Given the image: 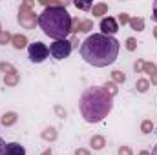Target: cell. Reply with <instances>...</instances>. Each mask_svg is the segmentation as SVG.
Returning a JSON list of instances; mask_svg holds the SVG:
<instances>
[{"label":"cell","instance_id":"obj_1","mask_svg":"<svg viewBox=\"0 0 157 155\" xmlns=\"http://www.w3.org/2000/svg\"><path fill=\"white\" fill-rule=\"evenodd\" d=\"M121 44L115 37H108L102 33H93L82 42L80 57L95 68H106L113 64L119 57Z\"/></svg>","mask_w":157,"mask_h":155},{"label":"cell","instance_id":"obj_2","mask_svg":"<svg viewBox=\"0 0 157 155\" xmlns=\"http://www.w3.org/2000/svg\"><path fill=\"white\" fill-rule=\"evenodd\" d=\"M112 108H113V97H110L102 88H97V86L86 88L78 100L80 115L90 124H95L106 119Z\"/></svg>","mask_w":157,"mask_h":155},{"label":"cell","instance_id":"obj_3","mask_svg":"<svg viewBox=\"0 0 157 155\" xmlns=\"http://www.w3.org/2000/svg\"><path fill=\"white\" fill-rule=\"evenodd\" d=\"M39 26L53 40H66L71 33V17L66 7H44L39 15Z\"/></svg>","mask_w":157,"mask_h":155},{"label":"cell","instance_id":"obj_4","mask_svg":"<svg viewBox=\"0 0 157 155\" xmlns=\"http://www.w3.org/2000/svg\"><path fill=\"white\" fill-rule=\"evenodd\" d=\"M35 2L28 0V2H22L20 7H18V24L26 29H33L37 24H39V17L35 15V11L31 9Z\"/></svg>","mask_w":157,"mask_h":155},{"label":"cell","instance_id":"obj_5","mask_svg":"<svg viewBox=\"0 0 157 155\" xmlns=\"http://www.w3.org/2000/svg\"><path fill=\"white\" fill-rule=\"evenodd\" d=\"M73 46L70 40H55L51 46H49V55L57 60H64L66 57H70Z\"/></svg>","mask_w":157,"mask_h":155},{"label":"cell","instance_id":"obj_6","mask_svg":"<svg viewBox=\"0 0 157 155\" xmlns=\"http://www.w3.org/2000/svg\"><path fill=\"white\" fill-rule=\"evenodd\" d=\"M28 55H29V60H31V62L40 64V62H44V60L48 59L49 47H48L46 44H42V42H33V44L28 46Z\"/></svg>","mask_w":157,"mask_h":155},{"label":"cell","instance_id":"obj_7","mask_svg":"<svg viewBox=\"0 0 157 155\" xmlns=\"http://www.w3.org/2000/svg\"><path fill=\"white\" fill-rule=\"evenodd\" d=\"M101 31H102V35L113 37V35L119 31L117 20H115V18H112V17H106V18H102V20H101Z\"/></svg>","mask_w":157,"mask_h":155},{"label":"cell","instance_id":"obj_8","mask_svg":"<svg viewBox=\"0 0 157 155\" xmlns=\"http://www.w3.org/2000/svg\"><path fill=\"white\" fill-rule=\"evenodd\" d=\"M6 155H26V148L18 142H9L6 144Z\"/></svg>","mask_w":157,"mask_h":155},{"label":"cell","instance_id":"obj_9","mask_svg":"<svg viewBox=\"0 0 157 155\" xmlns=\"http://www.w3.org/2000/svg\"><path fill=\"white\" fill-rule=\"evenodd\" d=\"M143 71H144V73H148V75L152 77V84H155V86H157V66H155V64H154V62H144Z\"/></svg>","mask_w":157,"mask_h":155},{"label":"cell","instance_id":"obj_10","mask_svg":"<svg viewBox=\"0 0 157 155\" xmlns=\"http://www.w3.org/2000/svg\"><path fill=\"white\" fill-rule=\"evenodd\" d=\"M11 44H13L15 49H24V47L28 46V37H26V35H13Z\"/></svg>","mask_w":157,"mask_h":155},{"label":"cell","instance_id":"obj_11","mask_svg":"<svg viewBox=\"0 0 157 155\" xmlns=\"http://www.w3.org/2000/svg\"><path fill=\"white\" fill-rule=\"evenodd\" d=\"M90 146H91L93 150H102V148L106 146V139H104L102 135H93V137L90 139Z\"/></svg>","mask_w":157,"mask_h":155},{"label":"cell","instance_id":"obj_12","mask_svg":"<svg viewBox=\"0 0 157 155\" xmlns=\"http://www.w3.org/2000/svg\"><path fill=\"white\" fill-rule=\"evenodd\" d=\"M17 120H18V115H17L15 112H6V113L2 115V119H0V122H2L4 126H13Z\"/></svg>","mask_w":157,"mask_h":155},{"label":"cell","instance_id":"obj_13","mask_svg":"<svg viewBox=\"0 0 157 155\" xmlns=\"http://www.w3.org/2000/svg\"><path fill=\"white\" fill-rule=\"evenodd\" d=\"M106 13H108V4H104V2H99V4H95L91 7V15L93 17H102Z\"/></svg>","mask_w":157,"mask_h":155},{"label":"cell","instance_id":"obj_14","mask_svg":"<svg viewBox=\"0 0 157 155\" xmlns=\"http://www.w3.org/2000/svg\"><path fill=\"white\" fill-rule=\"evenodd\" d=\"M128 24H130V28L135 29V31H143V29H144V18H141V17H132Z\"/></svg>","mask_w":157,"mask_h":155},{"label":"cell","instance_id":"obj_15","mask_svg":"<svg viewBox=\"0 0 157 155\" xmlns=\"http://www.w3.org/2000/svg\"><path fill=\"white\" fill-rule=\"evenodd\" d=\"M42 139H44V141H49V142H53V141L57 139V130H55L53 126L46 128V130L42 131Z\"/></svg>","mask_w":157,"mask_h":155},{"label":"cell","instance_id":"obj_16","mask_svg":"<svg viewBox=\"0 0 157 155\" xmlns=\"http://www.w3.org/2000/svg\"><path fill=\"white\" fill-rule=\"evenodd\" d=\"M102 89H104V91H106V93H108L110 97H115V95L119 93V88H117V84H115L113 80H110V82H106V84L102 86Z\"/></svg>","mask_w":157,"mask_h":155},{"label":"cell","instance_id":"obj_17","mask_svg":"<svg viewBox=\"0 0 157 155\" xmlns=\"http://www.w3.org/2000/svg\"><path fill=\"white\" fill-rule=\"evenodd\" d=\"M18 80H20L18 71H15V73H7V75L4 77V84H6V86H17Z\"/></svg>","mask_w":157,"mask_h":155},{"label":"cell","instance_id":"obj_18","mask_svg":"<svg viewBox=\"0 0 157 155\" xmlns=\"http://www.w3.org/2000/svg\"><path fill=\"white\" fill-rule=\"evenodd\" d=\"M135 88H137V91H139V93H146V91H148V88H150V82H148L146 78H139V80L135 82Z\"/></svg>","mask_w":157,"mask_h":155},{"label":"cell","instance_id":"obj_19","mask_svg":"<svg viewBox=\"0 0 157 155\" xmlns=\"http://www.w3.org/2000/svg\"><path fill=\"white\" fill-rule=\"evenodd\" d=\"M93 29V22L91 20H80V26H78V31L80 33H88Z\"/></svg>","mask_w":157,"mask_h":155},{"label":"cell","instance_id":"obj_20","mask_svg":"<svg viewBox=\"0 0 157 155\" xmlns=\"http://www.w3.org/2000/svg\"><path fill=\"white\" fill-rule=\"evenodd\" d=\"M112 80H113L115 84H122V82L126 80V75H124L122 71H119V70H115V71L112 73Z\"/></svg>","mask_w":157,"mask_h":155},{"label":"cell","instance_id":"obj_21","mask_svg":"<svg viewBox=\"0 0 157 155\" xmlns=\"http://www.w3.org/2000/svg\"><path fill=\"white\" fill-rule=\"evenodd\" d=\"M13 35L9 31H0V46H6V44H11Z\"/></svg>","mask_w":157,"mask_h":155},{"label":"cell","instance_id":"obj_22","mask_svg":"<svg viewBox=\"0 0 157 155\" xmlns=\"http://www.w3.org/2000/svg\"><path fill=\"white\" fill-rule=\"evenodd\" d=\"M141 131H143V133H152V131H154V122H152V120H143Z\"/></svg>","mask_w":157,"mask_h":155},{"label":"cell","instance_id":"obj_23","mask_svg":"<svg viewBox=\"0 0 157 155\" xmlns=\"http://www.w3.org/2000/svg\"><path fill=\"white\" fill-rule=\"evenodd\" d=\"M0 71H4V73L7 75V73H15L17 70H15V68H13L9 62H2V64H0Z\"/></svg>","mask_w":157,"mask_h":155},{"label":"cell","instance_id":"obj_24","mask_svg":"<svg viewBox=\"0 0 157 155\" xmlns=\"http://www.w3.org/2000/svg\"><path fill=\"white\" fill-rule=\"evenodd\" d=\"M135 47H137V40L133 39V37L126 39V49L128 51H135Z\"/></svg>","mask_w":157,"mask_h":155},{"label":"cell","instance_id":"obj_25","mask_svg":"<svg viewBox=\"0 0 157 155\" xmlns=\"http://www.w3.org/2000/svg\"><path fill=\"white\" fill-rule=\"evenodd\" d=\"M75 7L77 9H82V11H90L93 6L91 4H86V2H75Z\"/></svg>","mask_w":157,"mask_h":155},{"label":"cell","instance_id":"obj_26","mask_svg":"<svg viewBox=\"0 0 157 155\" xmlns=\"http://www.w3.org/2000/svg\"><path fill=\"white\" fill-rule=\"evenodd\" d=\"M117 155H133V152H132L130 146H121L119 152H117Z\"/></svg>","mask_w":157,"mask_h":155},{"label":"cell","instance_id":"obj_27","mask_svg":"<svg viewBox=\"0 0 157 155\" xmlns=\"http://www.w3.org/2000/svg\"><path fill=\"white\" fill-rule=\"evenodd\" d=\"M78 26H80V20L71 18V33H78Z\"/></svg>","mask_w":157,"mask_h":155},{"label":"cell","instance_id":"obj_28","mask_svg":"<svg viewBox=\"0 0 157 155\" xmlns=\"http://www.w3.org/2000/svg\"><path fill=\"white\" fill-rule=\"evenodd\" d=\"M119 22H121L122 26L128 24V22H130V15H128V13H121V15H119Z\"/></svg>","mask_w":157,"mask_h":155},{"label":"cell","instance_id":"obj_29","mask_svg":"<svg viewBox=\"0 0 157 155\" xmlns=\"http://www.w3.org/2000/svg\"><path fill=\"white\" fill-rule=\"evenodd\" d=\"M75 155H91V153H90V150H86V148H77V150H75Z\"/></svg>","mask_w":157,"mask_h":155},{"label":"cell","instance_id":"obj_30","mask_svg":"<svg viewBox=\"0 0 157 155\" xmlns=\"http://www.w3.org/2000/svg\"><path fill=\"white\" fill-rule=\"evenodd\" d=\"M143 68H144V62H143V60H137V62H135V71L139 73V71H143Z\"/></svg>","mask_w":157,"mask_h":155},{"label":"cell","instance_id":"obj_31","mask_svg":"<svg viewBox=\"0 0 157 155\" xmlns=\"http://www.w3.org/2000/svg\"><path fill=\"white\" fill-rule=\"evenodd\" d=\"M55 112H57V113L60 115V119H64V117H66V112H64V110H62L60 106H57V108H55Z\"/></svg>","mask_w":157,"mask_h":155},{"label":"cell","instance_id":"obj_32","mask_svg":"<svg viewBox=\"0 0 157 155\" xmlns=\"http://www.w3.org/2000/svg\"><path fill=\"white\" fill-rule=\"evenodd\" d=\"M0 155H6V142L0 139Z\"/></svg>","mask_w":157,"mask_h":155},{"label":"cell","instance_id":"obj_33","mask_svg":"<svg viewBox=\"0 0 157 155\" xmlns=\"http://www.w3.org/2000/svg\"><path fill=\"white\" fill-rule=\"evenodd\" d=\"M152 18H154V20L157 22V0L154 2V15H152Z\"/></svg>","mask_w":157,"mask_h":155},{"label":"cell","instance_id":"obj_34","mask_svg":"<svg viewBox=\"0 0 157 155\" xmlns=\"http://www.w3.org/2000/svg\"><path fill=\"white\" fill-rule=\"evenodd\" d=\"M139 155H152L150 152H146V150H143V152H139Z\"/></svg>","mask_w":157,"mask_h":155},{"label":"cell","instance_id":"obj_35","mask_svg":"<svg viewBox=\"0 0 157 155\" xmlns=\"http://www.w3.org/2000/svg\"><path fill=\"white\" fill-rule=\"evenodd\" d=\"M40 155H53V153H51V150H46V152H42Z\"/></svg>","mask_w":157,"mask_h":155},{"label":"cell","instance_id":"obj_36","mask_svg":"<svg viewBox=\"0 0 157 155\" xmlns=\"http://www.w3.org/2000/svg\"><path fill=\"white\" fill-rule=\"evenodd\" d=\"M152 155H157V144L154 146V150H152Z\"/></svg>","mask_w":157,"mask_h":155},{"label":"cell","instance_id":"obj_37","mask_svg":"<svg viewBox=\"0 0 157 155\" xmlns=\"http://www.w3.org/2000/svg\"><path fill=\"white\" fill-rule=\"evenodd\" d=\"M154 37L157 39V28H154Z\"/></svg>","mask_w":157,"mask_h":155},{"label":"cell","instance_id":"obj_38","mask_svg":"<svg viewBox=\"0 0 157 155\" xmlns=\"http://www.w3.org/2000/svg\"><path fill=\"white\" fill-rule=\"evenodd\" d=\"M0 31H2V26H0Z\"/></svg>","mask_w":157,"mask_h":155},{"label":"cell","instance_id":"obj_39","mask_svg":"<svg viewBox=\"0 0 157 155\" xmlns=\"http://www.w3.org/2000/svg\"><path fill=\"white\" fill-rule=\"evenodd\" d=\"M155 133H157V130H155Z\"/></svg>","mask_w":157,"mask_h":155}]
</instances>
